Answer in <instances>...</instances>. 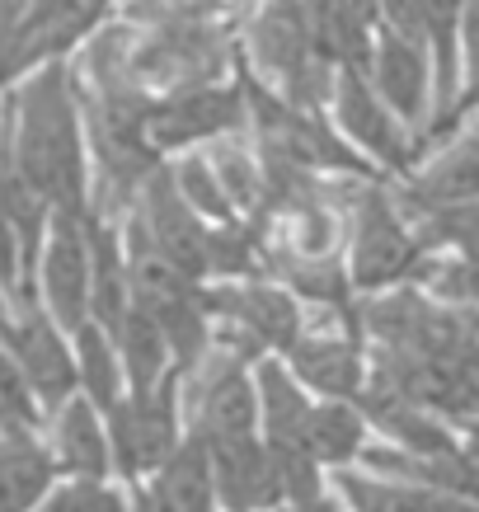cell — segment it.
I'll list each match as a JSON object with an SVG mask.
<instances>
[{"mask_svg": "<svg viewBox=\"0 0 479 512\" xmlns=\"http://www.w3.org/2000/svg\"><path fill=\"white\" fill-rule=\"evenodd\" d=\"M409 226H414L418 245L428 249V254H465V259H479V198L423 212V217H414Z\"/></svg>", "mask_w": 479, "mask_h": 512, "instance_id": "484cf974", "label": "cell"}, {"mask_svg": "<svg viewBox=\"0 0 479 512\" xmlns=\"http://www.w3.org/2000/svg\"><path fill=\"white\" fill-rule=\"evenodd\" d=\"M249 357L212 343L207 353L179 372V409H184V433L198 442H231V437L259 433V400H254V376Z\"/></svg>", "mask_w": 479, "mask_h": 512, "instance_id": "5b68a950", "label": "cell"}, {"mask_svg": "<svg viewBox=\"0 0 479 512\" xmlns=\"http://www.w3.org/2000/svg\"><path fill=\"white\" fill-rule=\"evenodd\" d=\"M33 301L71 334L90 320V235L85 212H52L33 264Z\"/></svg>", "mask_w": 479, "mask_h": 512, "instance_id": "8fae6325", "label": "cell"}, {"mask_svg": "<svg viewBox=\"0 0 479 512\" xmlns=\"http://www.w3.org/2000/svg\"><path fill=\"white\" fill-rule=\"evenodd\" d=\"M278 512H348V508H343V498L334 494V489H325V494L306 498V503H287V508H278Z\"/></svg>", "mask_w": 479, "mask_h": 512, "instance_id": "1f68e13d", "label": "cell"}, {"mask_svg": "<svg viewBox=\"0 0 479 512\" xmlns=\"http://www.w3.org/2000/svg\"><path fill=\"white\" fill-rule=\"evenodd\" d=\"M212 456V484H217L221 512H278L282 480L278 461L259 433L231 437V442H202Z\"/></svg>", "mask_w": 479, "mask_h": 512, "instance_id": "4fadbf2b", "label": "cell"}, {"mask_svg": "<svg viewBox=\"0 0 479 512\" xmlns=\"http://www.w3.org/2000/svg\"><path fill=\"white\" fill-rule=\"evenodd\" d=\"M414 282L428 296H437L442 306L479 311V259H465V254H428V259L418 264Z\"/></svg>", "mask_w": 479, "mask_h": 512, "instance_id": "4316f807", "label": "cell"}, {"mask_svg": "<svg viewBox=\"0 0 479 512\" xmlns=\"http://www.w3.org/2000/svg\"><path fill=\"white\" fill-rule=\"evenodd\" d=\"M240 15L226 0L202 5L188 15L160 19V24H132V57L127 80L146 99L207 85V80L235 76L240 62Z\"/></svg>", "mask_w": 479, "mask_h": 512, "instance_id": "7a4b0ae2", "label": "cell"}, {"mask_svg": "<svg viewBox=\"0 0 479 512\" xmlns=\"http://www.w3.org/2000/svg\"><path fill=\"white\" fill-rule=\"evenodd\" d=\"M202 151L212 160V174H217L226 202L235 207V217L249 221L263 202V165H259V151H254L249 132H226V137L207 141Z\"/></svg>", "mask_w": 479, "mask_h": 512, "instance_id": "cb8c5ba5", "label": "cell"}, {"mask_svg": "<svg viewBox=\"0 0 479 512\" xmlns=\"http://www.w3.org/2000/svg\"><path fill=\"white\" fill-rule=\"evenodd\" d=\"M113 475L141 484L179 442H184V409H179V372H170L151 390H127L109 414Z\"/></svg>", "mask_w": 479, "mask_h": 512, "instance_id": "8992f818", "label": "cell"}, {"mask_svg": "<svg viewBox=\"0 0 479 512\" xmlns=\"http://www.w3.org/2000/svg\"><path fill=\"white\" fill-rule=\"evenodd\" d=\"M456 57H461V85H456V104H451V132H461V123L479 109V0H465Z\"/></svg>", "mask_w": 479, "mask_h": 512, "instance_id": "f1b7e54d", "label": "cell"}, {"mask_svg": "<svg viewBox=\"0 0 479 512\" xmlns=\"http://www.w3.org/2000/svg\"><path fill=\"white\" fill-rule=\"evenodd\" d=\"M33 512H132V489L123 480H80V475H57V484L43 494Z\"/></svg>", "mask_w": 479, "mask_h": 512, "instance_id": "83f0119b", "label": "cell"}, {"mask_svg": "<svg viewBox=\"0 0 479 512\" xmlns=\"http://www.w3.org/2000/svg\"><path fill=\"white\" fill-rule=\"evenodd\" d=\"M10 428H43V409L33 400L29 376L19 372L15 353L0 339V433H10Z\"/></svg>", "mask_w": 479, "mask_h": 512, "instance_id": "f546056e", "label": "cell"}, {"mask_svg": "<svg viewBox=\"0 0 479 512\" xmlns=\"http://www.w3.org/2000/svg\"><path fill=\"white\" fill-rule=\"evenodd\" d=\"M165 170H170L174 188H179V198L198 212L207 226H226V221H240L235 217V207L226 202V193H221L217 174H212V160H207V151H179V156H165Z\"/></svg>", "mask_w": 479, "mask_h": 512, "instance_id": "d4e9b609", "label": "cell"}, {"mask_svg": "<svg viewBox=\"0 0 479 512\" xmlns=\"http://www.w3.org/2000/svg\"><path fill=\"white\" fill-rule=\"evenodd\" d=\"M470 118H479V109H475V113H470ZM475 127H479V123H475Z\"/></svg>", "mask_w": 479, "mask_h": 512, "instance_id": "e575fe53", "label": "cell"}, {"mask_svg": "<svg viewBox=\"0 0 479 512\" xmlns=\"http://www.w3.org/2000/svg\"><path fill=\"white\" fill-rule=\"evenodd\" d=\"M428 249L418 245L414 226L395 207V193L376 179H357L348 193V235H343V264L357 296L386 292L400 282H414Z\"/></svg>", "mask_w": 479, "mask_h": 512, "instance_id": "277c9868", "label": "cell"}, {"mask_svg": "<svg viewBox=\"0 0 479 512\" xmlns=\"http://www.w3.org/2000/svg\"><path fill=\"white\" fill-rule=\"evenodd\" d=\"M57 484V461L47 451L43 428L0 433V512H33Z\"/></svg>", "mask_w": 479, "mask_h": 512, "instance_id": "ffe728a7", "label": "cell"}, {"mask_svg": "<svg viewBox=\"0 0 479 512\" xmlns=\"http://www.w3.org/2000/svg\"><path fill=\"white\" fill-rule=\"evenodd\" d=\"M470 198H479V127L456 132L428 165H414V170L404 174L400 193H395V207L414 221L423 212H437V207L470 202Z\"/></svg>", "mask_w": 479, "mask_h": 512, "instance_id": "5bb4252c", "label": "cell"}, {"mask_svg": "<svg viewBox=\"0 0 479 512\" xmlns=\"http://www.w3.org/2000/svg\"><path fill=\"white\" fill-rule=\"evenodd\" d=\"M329 489L343 498L348 512H479V494H451V489L381 480V475H367L357 466L329 470Z\"/></svg>", "mask_w": 479, "mask_h": 512, "instance_id": "e0dca14e", "label": "cell"}, {"mask_svg": "<svg viewBox=\"0 0 479 512\" xmlns=\"http://www.w3.org/2000/svg\"><path fill=\"white\" fill-rule=\"evenodd\" d=\"M249 376H254V400H259V437L268 447H296L301 423H306L315 395L292 376V367L282 362V353L254 357Z\"/></svg>", "mask_w": 479, "mask_h": 512, "instance_id": "d6986e66", "label": "cell"}, {"mask_svg": "<svg viewBox=\"0 0 479 512\" xmlns=\"http://www.w3.org/2000/svg\"><path fill=\"white\" fill-rule=\"evenodd\" d=\"M329 123L339 127V137L353 146L357 156H367L376 174H409L418 165V137L390 113V104L371 90L367 71L343 66L334 71V94H329Z\"/></svg>", "mask_w": 479, "mask_h": 512, "instance_id": "9c48e42d", "label": "cell"}, {"mask_svg": "<svg viewBox=\"0 0 479 512\" xmlns=\"http://www.w3.org/2000/svg\"><path fill=\"white\" fill-rule=\"evenodd\" d=\"M282 362L315 400H357L367 386V343L357 329V311H306V325L282 353Z\"/></svg>", "mask_w": 479, "mask_h": 512, "instance_id": "ba28073f", "label": "cell"}, {"mask_svg": "<svg viewBox=\"0 0 479 512\" xmlns=\"http://www.w3.org/2000/svg\"><path fill=\"white\" fill-rule=\"evenodd\" d=\"M0 339L15 353L19 372L29 376L33 400L43 409V419L76 395V353H71V334H66L38 301H15L0 311Z\"/></svg>", "mask_w": 479, "mask_h": 512, "instance_id": "30bf717a", "label": "cell"}, {"mask_svg": "<svg viewBox=\"0 0 479 512\" xmlns=\"http://www.w3.org/2000/svg\"><path fill=\"white\" fill-rule=\"evenodd\" d=\"M109 339H113V348H118V357H123L127 390H151L170 372H179L170 357V343H165V329H160V320H155V311L146 301H132V306L113 320Z\"/></svg>", "mask_w": 479, "mask_h": 512, "instance_id": "44dd1931", "label": "cell"}, {"mask_svg": "<svg viewBox=\"0 0 479 512\" xmlns=\"http://www.w3.org/2000/svg\"><path fill=\"white\" fill-rule=\"evenodd\" d=\"M367 419H362V409L357 400H315L310 404L306 423H301V437H296V447L315 456L325 470H343L357 461V451L367 447Z\"/></svg>", "mask_w": 479, "mask_h": 512, "instance_id": "7402d4cb", "label": "cell"}, {"mask_svg": "<svg viewBox=\"0 0 479 512\" xmlns=\"http://www.w3.org/2000/svg\"><path fill=\"white\" fill-rule=\"evenodd\" d=\"M0 141H5V94H0Z\"/></svg>", "mask_w": 479, "mask_h": 512, "instance_id": "d6a6232c", "label": "cell"}, {"mask_svg": "<svg viewBox=\"0 0 479 512\" xmlns=\"http://www.w3.org/2000/svg\"><path fill=\"white\" fill-rule=\"evenodd\" d=\"M367 80L423 146V132H428V118H433V57H428V47L376 29Z\"/></svg>", "mask_w": 479, "mask_h": 512, "instance_id": "7c38bea8", "label": "cell"}, {"mask_svg": "<svg viewBox=\"0 0 479 512\" xmlns=\"http://www.w3.org/2000/svg\"><path fill=\"white\" fill-rule=\"evenodd\" d=\"M132 489V512H221L212 484V456L198 437H188Z\"/></svg>", "mask_w": 479, "mask_h": 512, "instance_id": "9a60e30c", "label": "cell"}, {"mask_svg": "<svg viewBox=\"0 0 479 512\" xmlns=\"http://www.w3.org/2000/svg\"><path fill=\"white\" fill-rule=\"evenodd\" d=\"M245 123V85L235 71L226 80H207V85H188V90L151 99L146 141L160 156H179V151H198V146L226 137V132H245Z\"/></svg>", "mask_w": 479, "mask_h": 512, "instance_id": "52a82bcc", "label": "cell"}, {"mask_svg": "<svg viewBox=\"0 0 479 512\" xmlns=\"http://www.w3.org/2000/svg\"><path fill=\"white\" fill-rule=\"evenodd\" d=\"M0 170L15 174L52 212L90 207V151L71 57L38 66L5 90Z\"/></svg>", "mask_w": 479, "mask_h": 512, "instance_id": "6da1fadb", "label": "cell"}, {"mask_svg": "<svg viewBox=\"0 0 479 512\" xmlns=\"http://www.w3.org/2000/svg\"><path fill=\"white\" fill-rule=\"evenodd\" d=\"M43 437L52 461H57V475H80V480H109L113 475V447H109L104 409L90 404L80 390L43 419Z\"/></svg>", "mask_w": 479, "mask_h": 512, "instance_id": "2e32d148", "label": "cell"}, {"mask_svg": "<svg viewBox=\"0 0 479 512\" xmlns=\"http://www.w3.org/2000/svg\"><path fill=\"white\" fill-rule=\"evenodd\" d=\"M202 5H217V0H113V15L127 19V24H160V19L188 15Z\"/></svg>", "mask_w": 479, "mask_h": 512, "instance_id": "4dcf8cb0", "label": "cell"}, {"mask_svg": "<svg viewBox=\"0 0 479 512\" xmlns=\"http://www.w3.org/2000/svg\"><path fill=\"white\" fill-rule=\"evenodd\" d=\"M310 38L334 71H367L376 43V0H301Z\"/></svg>", "mask_w": 479, "mask_h": 512, "instance_id": "ac0fdd59", "label": "cell"}, {"mask_svg": "<svg viewBox=\"0 0 479 512\" xmlns=\"http://www.w3.org/2000/svg\"><path fill=\"white\" fill-rule=\"evenodd\" d=\"M240 66L296 109H329L334 66L320 57V47L310 38L301 0H254L249 5L240 15Z\"/></svg>", "mask_w": 479, "mask_h": 512, "instance_id": "3957f363", "label": "cell"}, {"mask_svg": "<svg viewBox=\"0 0 479 512\" xmlns=\"http://www.w3.org/2000/svg\"><path fill=\"white\" fill-rule=\"evenodd\" d=\"M71 353H76V390L109 414L113 404L127 395L123 357H118V348H113L109 329L94 325V320L76 325L71 329Z\"/></svg>", "mask_w": 479, "mask_h": 512, "instance_id": "603a6c76", "label": "cell"}, {"mask_svg": "<svg viewBox=\"0 0 479 512\" xmlns=\"http://www.w3.org/2000/svg\"><path fill=\"white\" fill-rule=\"evenodd\" d=\"M226 5H231V10H249V5H254V0H226Z\"/></svg>", "mask_w": 479, "mask_h": 512, "instance_id": "836d02e7", "label": "cell"}]
</instances>
